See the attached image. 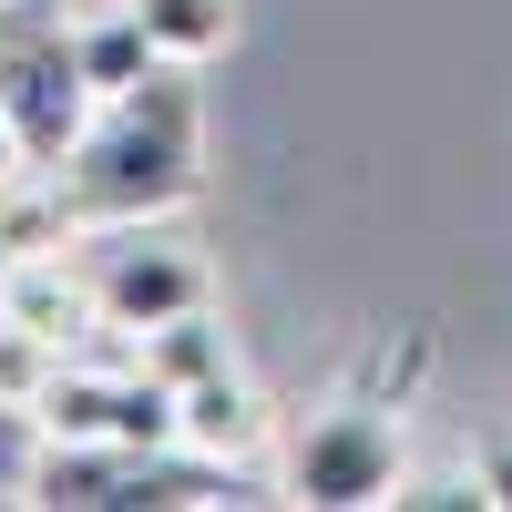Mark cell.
Listing matches in <instances>:
<instances>
[{
  "label": "cell",
  "instance_id": "obj_1",
  "mask_svg": "<svg viewBox=\"0 0 512 512\" xmlns=\"http://www.w3.org/2000/svg\"><path fill=\"white\" fill-rule=\"evenodd\" d=\"M52 185L72 205V236L82 226H164L205 185V93H195V62H154L144 82L103 93L93 123H82V144L52 164Z\"/></svg>",
  "mask_w": 512,
  "mask_h": 512
},
{
  "label": "cell",
  "instance_id": "obj_2",
  "mask_svg": "<svg viewBox=\"0 0 512 512\" xmlns=\"http://www.w3.org/2000/svg\"><path fill=\"white\" fill-rule=\"evenodd\" d=\"M93 72H82V11L62 0H0V113H11L21 154L52 175L93 123Z\"/></svg>",
  "mask_w": 512,
  "mask_h": 512
},
{
  "label": "cell",
  "instance_id": "obj_3",
  "mask_svg": "<svg viewBox=\"0 0 512 512\" xmlns=\"http://www.w3.org/2000/svg\"><path fill=\"white\" fill-rule=\"evenodd\" d=\"M400 482H410V441H400V410H379V400H328L277 441V492L287 502L369 512V502H400Z\"/></svg>",
  "mask_w": 512,
  "mask_h": 512
},
{
  "label": "cell",
  "instance_id": "obj_4",
  "mask_svg": "<svg viewBox=\"0 0 512 512\" xmlns=\"http://www.w3.org/2000/svg\"><path fill=\"white\" fill-rule=\"evenodd\" d=\"M82 277H93V308L113 338H144L164 318H195L216 277H205V256L185 236H154V226H82Z\"/></svg>",
  "mask_w": 512,
  "mask_h": 512
},
{
  "label": "cell",
  "instance_id": "obj_5",
  "mask_svg": "<svg viewBox=\"0 0 512 512\" xmlns=\"http://www.w3.org/2000/svg\"><path fill=\"white\" fill-rule=\"evenodd\" d=\"M0 318H21L31 338H52V349H93V338H113V328H103V308H93V277H82V256H62V246L21 256L11 308H0Z\"/></svg>",
  "mask_w": 512,
  "mask_h": 512
},
{
  "label": "cell",
  "instance_id": "obj_6",
  "mask_svg": "<svg viewBox=\"0 0 512 512\" xmlns=\"http://www.w3.org/2000/svg\"><path fill=\"white\" fill-rule=\"evenodd\" d=\"M175 420H185V451H205V461H236V451L267 441V410H256V390L236 379V359L205 369V379H185V390H175Z\"/></svg>",
  "mask_w": 512,
  "mask_h": 512
},
{
  "label": "cell",
  "instance_id": "obj_7",
  "mask_svg": "<svg viewBox=\"0 0 512 512\" xmlns=\"http://www.w3.org/2000/svg\"><path fill=\"white\" fill-rule=\"evenodd\" d=\"M154 62L164 52L134 21V0H82V72H93V93H123V82H144Z\"/></svg>",
  "mask_w": 512,
  "mask_h": 512
},
{
  "label": "cell",
  "instance_id": "obj_8",
  "mask_svg": "<svg viewBox=\"0 0 512 512\" xmlns=\"http://www.w3.org/2000/svg\"><path fill=\"white\" fill-rule=\"evenodd\" d=\"M134 21L154 31V52L164 62H216L226 41H236V0H134Z\"/></svg>",
  "mask_w": 512,
  "mask_h": 512
},
{
  "label": "cell",
  "instance_id": "obj_9",
  "mask_svg": "<svg viewBox=\"0 0 512 512\" xmlns=\"http://www.w3.org/2000/svg\"><path fill=\"white\" fill-rule=\"evenodd\" d=\"M31 472H41V410L0 400V502H31Z\"/></svg>",
  "mask_w": 512,
  "mask_h": 512
},
{
  "label": "cell",
  "instance_id": "obj_10",
  "mask_svg": "<svg viewBox=\"0 0 512 512\" xmlns=\"http://www.w3.org/2000/svg\"><path fill=\"white\" fill-rule=\"evenodd\" d=\"M400 502L410 512H461V502H482V472H472V461H461V472H410Z\"/></svg>",
  "mask_w": 512,
  "mask_h": 512
},
{
  "label": "cell",
  "instance_id": "obj_11",
  "mask_svg": "<svg viewBox=\"0 0 512 512\" xmlns=\"http://www.w3.org/2000/svg\"><path fill=\"white\" fill-rule=\"evenodd\" d=\"M472 472H482V502H492V512H512V431H492V441L472 451Z\"/></svg>",
  "mask_w": 512,
  "mask_h": 512
},
{
  "label": "cell",
  "instance_id": "obj_12",
  "mask_svg": "<svg viewBox=\"0 0 512 512\" xmlns=\"http://www.w3.org/2000/svg\"><path fill=\"white\" fill-rule=\"evenodd\" d=\"M31 175V154H21V134H11V113H0V185H21Z\"/></svg>",
  "mask_w": 512,
  "mask_h": 512
},
{
  "label": "cell",
  "instance_id": "obj_13",
  "mask_svg": "<svg viewBox=\"0 0 512 512\" xmlns=\"http://www.w3.org/2000/svg\"><path fill=\"white\" fill-rule=\"evenodd\" d=\"M11 277H21V246H11V226H0V308H11Z\"/></svg>",
  "mask_w": 512,
  "mask_h": 512
}]
</instances>
